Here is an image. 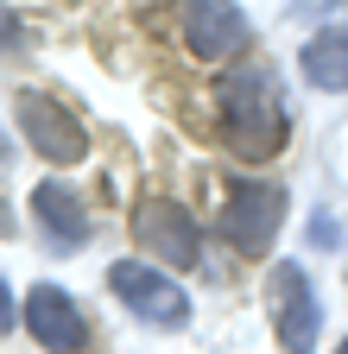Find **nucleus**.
Returning a JSON list of instances; mask_svg holds the SVG:
<instances>
[{"instance_id": "nucleus-1", "label": "nucleus", "mask_w": 348, "mask_h": 354, "mask_svg": "<svg viewBox=\"0 0 348 354\" xmlns=\"http://www.w3.org/2000/svg\"><path fill=\"white\" fill-rule=\"evenodd\" d=\"M215 114H222V140L235 158H273L291 133L266 64H241L215 82Z\"/></svg>"}, {"instance_id": "nucleus-2", "label": "nucleus", "mask_w": 348, "mask_h": 354, "mask_svg": "<svg viewBox=\"0 0 348 354\" xmlns=\"http://www.w3.org/2000/svg\"><path fill=\"white\" fill-rule=\"evenodd\" d=\"M222 215H215V228H222V241L235 253H266L273 234H279V221H285V190L266 184V177H235V184L222 190Z\"/></svg>"}, {"instance_id": "nucleus-3", "label": "nucleus", "mask_w": 348, "mask_h": 354, "mask_svg": "<svg viewBox=\"0 0 348 354\" xmlns=\"http://www.w3.org/2000/svg\"><path fill=\"white\" fill-rule=\"evenodd\" d=\"M266 310H273V335L285 354H317V329H323V304L304 279V266L279 259L266 272Z\"/></svg>"}, {"instance_id": "nucleus-4", "label": "nucleus", "mask_w": 348, "mask_h": 354, "mask_svg": "<svg viewBox=\"0 0 348 354\" xmlns=\"http://www.w3.org/2000/svg\"><path fill=\"white\" fill-rule=\"evenodd\" d=\"M108 291L134 310L140 323H152V329H184L190 323V297H184V285L165 279V266L120 259V266H108Z\"/></svg>"}, {"instance_id": "nucleus-5", "label": "nucleus", "mask_w": 348, "mask_h": 354, "mask_svg": "<svg viewBox=\"0 0 348 354\" xmlns=\"http://www.w3.org/2000/svg\"><path fill=\"white\" fill-rule=\"evenodd\" d=\"M13 114H19V133H26V146L38 158H51V165H82V158H89V133H82V120L64 102L38 95V88H19Z\"/></svg>"}, {"instance_id": "nucleus-6", "label": "nucleus", "mask_w": 348, "mask_h": 354, "mask_svg": "<svg viewBox=\"0 0 348 354\" xmlns=\"http://www.w3.org/2000/svg\"><path fill=\"white\" fill-rule=\"evenodd\" d=\"M134 241L140 253H152L158 266H196L203 259V234H196V221L184 203H171V196H152L134 209Z\"/></svg>"}, {"instance_id": "nucleus-7", "label": "nucleus", "mask_w": 348, "mask_h": 354, "mask_svg": "<svg viewBox=\"0 0 348 354\" xmlns=\"http://www.w3.org/2000/svg\"><path fill=\"white\" fill-rule=\"evenodd\" d=\"M19 317H26V329H32V342L51 348V354H82V342H89V323H82L76 297L57 291V285H32L26 304H19Z\"/></svg>"}, {"instance_id": "nucleus-8", "label": "nucleus", "mask_w": 348, "mask_h": 354, "mask_svg": "<svg viewBox=\"0 0 348 354\" xmlns=\"http://www.w3.org/2000/svg\"><path fill=\"white\" fill-rule=\"evenodd\" d=\"M247 38H253V26H247V13L235 7V0H190L184 7V44L196 57H209V64L241 57Z\"/></svg>"}, {"instance_id": "nucleus-9", "label": "nucleus", "mask_w": 348, "mask_h": 354, "mask_svg": "<svg viewBox=\"0 0 348 354\" xmlns=\"http://www.w3.org/2000/svg\"><path fill=\"white\" fill-rule=\"evenodd\" d=\"M32 215H38V228H45L51 247H82L89 241V209H82V196L64 190V184H38L32 190Z\"/></svg>"}, {"instance_id": "nucleus-10", "label": "nucleus", "mask_w": 348, "mask_h": 354, "mask_svg": "<svg viewBox=\"0 0 348 354\" xmlns=\"http://www.w3.org/2000/svg\"><path fill=\"white\" fill-rule=\"evenodd\" d=\"M304 76L317 88H348V26H329L304 44Z\"/></svg>"}, {"instance_id": "nucleus-11", "label": "nucleus", "mask_w": 348, "mask_h": 354, "mask_svg": "<svg viewBox=\"0 0 348 354\" xmlns=\"http://www.w3.org/2000/svg\"><path fill=\"white\" fill-rule=\"evenodd\" d=\"M13 323H19V304H13L7 285H0V329H13Z\"/></svg>"}, {"instance_id": "nucleus-12", "label": "nucleus", "mask_w": 348, "mask_h": 354, "mask_svg": "<svg viewBox=\"0 0 348 354\" xmlns=\"http://www.w3.org/2000/svg\"><path fill=\"white\" fill-rule=\"evenodd\" d=\"M7 234H13V203L0 196V241H7Z\"/></svg>"}, {"instance_id": "nucleus-13", "label": "nucleus", "mask_w": 348, "mask_h": 354, "mask_svg": "<svg viewBox=\"0 0 348 354\" xmlns=\"http://www.w3.org/2000/svg\"><path fill=\"white\" fill-rule=\"evenodd\" d=\"M0 158H13V152H7V140H0Z\"/></svg>"}, {"instance_id": "nucleus-14", "label": "nucleus", "mask_w": 348, "mask_h": 354, "mask_svg": "<svg viewBox=\"0 0 348 354\" xmlns=\"http://www.w3.org/2000/svg\"><path fill=\"white\" fill-rule=\"evenodd\" d=\"M336 354H348V342H342V348H336Z\"/></svg>"}]
</instances>
